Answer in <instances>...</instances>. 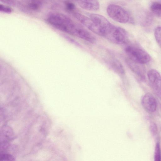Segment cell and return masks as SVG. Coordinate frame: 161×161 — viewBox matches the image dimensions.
<instances>
[{
  "label": "cell",
  "mask_w": 161,
  "mask_h": 161,
  "mask_svg": "<svg viewBox=\"0 0 161 161\" xmlns=\"http://www.w3.org/2000/svg\"><path fill=\"white\" fill-rule=\"evenodd\" d=\"M46 20L56 29L73 35L76 23L66 15L59 13H53L48 15Z\"/></svg>",
  "instance_id": "1"
},
{
  "label": "cell",
  "mask_w": 161,
  "mask_h": 161,
  "mask_svg": "<svg viewBox=\"0 0 161 161\" xmlns=\"http://www.w3.org/2000/svg\"><path fill=\"white\" fill-rule=\"evenodd\" d=\"M106 31L103 37L113 43L123 45L127 43L129 41L128 34L122 28L111 23Z\"/></svg>",
  "instance_id": "2"
},
{
  "label": "cell",
  "mask_w": 161,
  "mask_h": 161,
  "mask_svg": "<svg viewBox=\"0 0 161 161\" xmlns=\"http://www.w3.org/2000/svg\"><path fill=\"white\" fill-rule=\"evenodd\" d=\"M107 12L109 17L118 22L126 23L132 21L127 11L118 5L109 4L107 8Z\"/></svg>",
  "instance_id": "3"
},
{
  "label": "cell",
  "mask_w": 161,
  "mask_h": 161,
  "mask_svg": "<svg viewBox=\"0 0 161 161\" xmlns=\"http://www.w3.org/2000/svg\"><path fill=\"white\" fill-rule=\"evenodd\" d=\"M129 58L137 63L143 64L149 62L151 57L145 50L133 46H127L125 49Z\"/></svg>",
  "instance_id": "4"
},
{
  "label": "cell",
  "mask_w": 161,
  "mask_h": 161,
  "mask_svg": "<svg viewBox=\"0 0 161 161\" xmlns=\"http://www.w3.org/2000/svg\"><path fill=\"white\" fill-rule=\"evenodd\" d=\"M147 76L151 88L155 94L161 100V75L156 70H149Z\"/></svg>",
  "instance_id": "5"
},
{
  "label": "cell",
  "mask_w": 161,
  "mask_h": 161,
  "mask_svg": "<svg viewBox=\"0 0 161 161\" xmlns=\"http://www.w3.org/2000/svg\"><path fill=\"white\" fill-rule=\"evenodd\" d=\"M73 14L77 19L88 29L96 34L101 36L100 29L95 22L89 17H87L77 12H74Z\"/></svg>",
  "instance_id": "6"
},
{
  "label": "cell",
  "mask_w": 161,
  "mask_h": 161,
  "mask_svg": "<svg viewBox=\"0 0 161 161\" xmlns=\"http://www.w3.org/2000/svg\"><path fill=\"white\" fill-rule=\"evenodd\" d=\"M141 104L145 110L148 112L153 113L156 110L157 101L151 93H147L144 95L141 99Z\"/></svg>",
  "instance_id": "7"
},
{
  "label": "cell",
  "mask_w": 161,
  "mask_h": 161,
  "mask_svg": "<svg viewBox=\"0 0 161 161\" xmlns=\"http://www.w3.org/2000/svg\"><path fill=\"white\" fill-rule=\"evenodd\" d=\"M126 62L132 71L142 80L145 79V70L142 64L136 62L129 58Z\"/></svg>",
  "instance_id": "8"
},
{
  "label": "cell",
  "mask_w": 161,
  "mask_h": 161,
  "mask_svg": "<svg viewBox=\"0 0 161 161\" xmlns=\"http://www.w3.org/2000/svg\"><path fill=\"white\" fill-rule=\"evenodd\" d=\"M82 8L89 10L95 11L99 8L98 0H76Z\"/></svg>",
  "instance_id": "9"
},
{
  "label": "cell",
  "mask_w": 161,
  "mask_h": 161,
  "mask_svg": "<svg viewBox=\"0 0 161 161\" xmlns=\"http://www.w3.org/2000/svg\"><path fill=\"white\" fill-rule=\"evenodd\" d=\"M110 64L112 68L118 74L120 75L124 74V68L121 64L119 61L113 59L111 60Z\"/></svg>",
  "instance_id": "10"
},
{
  "label": "cell",
  "mask_w": 161,
  "mask_h": 161,
  "mask_svg": "<svg viewBox=\"0 0 161 161\" xmlns=\"http://www.w3.org/2000/svg\"><path fill=\"white\" fill-rule=\"evenodd\" d=\"M151 12L157 17L161 18V2H153L150 7Z\"/></svg>",
  "instance_id": "11"
},
{
  "label": "cell",
  "mask_w": 161,
  "mask_h": 161,
  "mask_svg": "<svg viewBox=\"0 0 161 161\" xmlns=\"http://www.w3.org/2000/svg\"><path fill=\"white\" fill-rule=\"evenodd\" d=\"M154 158L155 161H161V149L158 142H156L155 146Z\"/></svg>",
  "instance_id": "12"
},
{
  "label": "cell",
  "mask_w": 161,
  "mask_h": 161,
  "mask_svg": "<svg viewBox=\"0 0 161 161\" xmlns=\"http://www.w3.org/2000/svg\"><path fill=\"white\" fill-rule=\"evenodd\" d=\"M155 39L157 43L161 47V26H159L155 29L154 31Z\"/></svg>",
  "instance_id": "13"
},
{
  "label": "cell",
  "mask_w": 161,
  "mask_h": 161,
  "mask_svg": "<svg viewBox=\"0 0 161 161\" xmlns=\"http://www.w3.org/2000/svg\"><path fill=\"white\" fill-rule=\"evenodd\" d=\"M66 9L69 12H72L75 9V6L73 3L69 1H66L65 3Z\"/></svg>",
  "instance_id": "14"
},
{
  "label": "cell",
  "mask_w": 161,
  "mask_h": 161,
  "mask_svg": "<svg viewBox=\"0 0 161 161\" xmlns=\"http://www.w3.org/2000/svg\"><path fill=\"white\" fill-rule=\"evenodd\" d=\"M0 11L6 14H10L12 12V9L8 6L3 4H0Z\"/></svg>",
  "instance_id": "15"
},
{
  "label": "cell",
  "mask_w": 161,
  "mask_h": 161,
  "mask_svg": "<svg viewBox=\"0 0 161 161\" xmlns=\"http://www.w3.org/2000/svg\"><path fill=\"white\" fill-rule=\"evenodd\" d=\"M150 129L152 133L154 136L158 134V129L157 125L155 123L152 122L150 123Z\"/></svg>",
  "instance_id": "16"
},
{
  "label": "cell",
  "mask_w": 161,
  "mask_h": 161,
  "mask_svg": "<svg viewBox=\"0 0 161 161\" xmlns=\"http://www.w3.org/2000/svg\"><path fill=\"white\" fill-rule=\"evenodd\" d=\"M0 159L3 160H14V157L9 154H3L1 156Z\"/></svg>",
  "instance_id": "17"
},
{
  "label": "cell",
  "mask_w": 161,
  "mask_h": 161,
  "mask_svg": "<svg viewBox=\"0 0 161 161\" xmlns=\"http://www.w3.org/2000/svg\"><path fill=\"white\" fill-rule=\"evenodd\" d=\"M2 2L9 5H13L15 4L16 0H0Z\"/></svg>",
  "instance_id": "18"
}]
</instances>
